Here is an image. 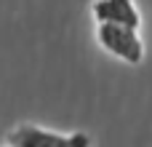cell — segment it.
Masks as SVG:
<instances>
[{
	"label": "cell",
	"instance_id": "3",
	"mask_svg": "<svg viewBox=\"0 0 152 147\" xmlns=\"http://www.w3.org/2000/svg\"><path fill=\"white\" fill-rule=\"evenodd\" d=\"M94 21H110V24H126V27H142V13L136 0H94L91 3Z\"/></svg>",
	"mask_w": 152,
	"mask_h": 147
},
{
	"label": "cell",
	"instance_id": "2",
	"mask_svg": "<svg viewBox=\"0 0 152 147\" xmlns=\"http://www.w3.org/2000/svg\"><path fill=\"white\" fill-rule=\"evenodd\" d=\"M8 147H91V137L86 131H51L37 123H19L5 137Z\"/></svg>",
	"mask_w": 152,
	"mask_h": 147
},
{
	"label": "cell",
	"instance_id": "1",
	"mask_svg": "<svg viewBox=\"0 0 152 147\" xmlns=\"http://www.w3.org/2000/svg\"><path fill=\"white\" fill-rule=\"evenodd\" d=\"M96 40L110 56H115V59H120L131 67L144 62V40H142L136 27L99 21L96 24Z\"/></svg>",
	"mask_w": 152,
	"mask_h": 147
}]
</instances>
